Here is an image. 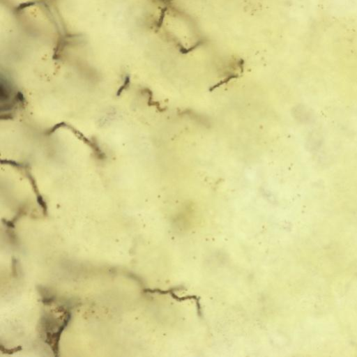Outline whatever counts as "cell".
Returning a JSON list of instances; mask_svg holds the SVG:
<instances>
[{
  "instance_id": "1",
  "label": "cell",
  "mask_w": 357,
  "mask_h": 357,
  "mask_svg": "<svg viewBox=\"0 0 357 357\" xmlns=\"http://www.w3.org/2000/svg\"><path fill=\"white\" fill-rule=\"evenodd\" d=\"M128 82H129V79H128V77H127L126 80L124 82L123 85L119 89L118 93H117L118 96H119L120 93H122L127 86H128Z\"/></svg>"
}]
</instances>
